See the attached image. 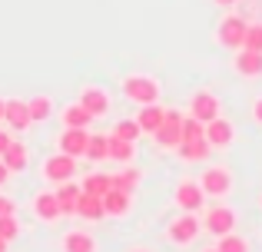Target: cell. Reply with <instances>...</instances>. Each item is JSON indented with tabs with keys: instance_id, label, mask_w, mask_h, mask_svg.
Returning <instances> with one entry per match:
<instances>
[{
	"instance_id": "1",
	"label": "cell",
	"mask_w": 262,
	"mask_h": 252,
	"mask_svg": "<svg viewBox=\"0 0 262 252\" xmlns=\"http://www.w3.org/2000/svg\"><path fill=\"white\" fill-rule=\"evenodd\" d=\"M120 90H123V97H126L129 103L146 106V103H160L163 86H160V80L149 77V73H129V77H123Z\"/></svg>"
},
{
	"instance_id": "2",
	"label": "cell",
	"mask_w": 262,
	"mask_h": 252,
	"mask_svg": "<svg viewBox=\"0 0 262 252\" xmlns=\"http://www.w3.org/2000/svg\"><path fill=\"white\" fill-rule=\"evenodd\" d=\"M40 176H43L47 186H60V182H67V179L77 176V159L67 156V153H53V156H47V159L40 163Z\"/></svg>"
},
{
	"instance_id": "3",
	"label": "cell",
	"mask_w": 262,
	"mask_h": 252,
	"mask_svg": "<svg viewBox=\"0 0 262 252\" xmlns=\"http://www.w3.org/2000/svg\"><path fill=\"white\" fill-rule=\"evenodd\" d=\"M199 233H203V219H196V213H179L166 226V239L173 246H189V242H196Z\"/></svg>"
},
{
	"instance_id": "4",
	"label": "cell",
	"mask_w": 262,
	"mask_h": 252,
	"mask_svg": "<svg viewBox=\"0 0 262 252\" xmlns=\"http://www.w3.org/2000/svg\"><path fill=\"white\" fill-rule=\"evenodd\" d=\"M246 27H249V24H246L239 13H229V17H223V20H219V27H216L219 47H226V50H243Z\"/></svg>"
},
{
	"instance_id": "5",
	"label": "cell",
	"mask_w": 262,
	"mask_h": 252,
	"mask_svg": "<svg viewBox=\"0 0 262 252\" xmlns=\"http://www.w3.org/2000/svg\"><path fill=\"white\" fill-rule=\"evenodd\" d=\"M153 140H156L160 149H176L179 143H183V113H179V110H166V117H163V123L156 126Z\"/></svg>"
},
{
	"instance_id": "6",
	"label": "cell",
	"mask_w": 262,
	"mask_h": 252,
	"mask_svg": "<svg viewBox=\"0 0 262 252\" xmlns=\"http://www.w3.org/2000/svg\"><path fill=\"white\" fill-rule=\"evenodd\" d=\"M173 202L183 213H199L203 209V202H206V193H203V186H199V179H179L176 182V189H173Z\"/></svg>"
},
{
	"instance_id": "7",
	"label": "cell",
	"mask_w": 262,
	"mask_h": 252,
	"mask_svg": "<svg viewBox=\"0 0 262 252\" xmlns=\"http://www.w3.org/2000/svg\"><path fill=\"white\" fill-rule=\"evenodd\" d=\"M199 186H203L206 196L223 199V196L232 193V173L226 166H209V169H203V176H199Z\"/></svg>"
},
{
	"instance_id": "8",
	"label": "cell",
	"mask_w": 262,
	"mask_h": 252,
	"mask_svg": "<svg viewBox=\"0 0 262 252\" xmlns=\"http://www.w3.org/2000/svg\"><path fill=\"white\" fill-rule=\"evenodd\" d=\"M236 219L239 216H236L232 206H212V209H206V216H203V229L219 239V236H226V233H236Z\"/></svg>"
},
{
	"instance_id": "9",
	"label": "cell",
	"mask_w": 262,
	"mask_h": 252,
	"mask_svg": "<svg viewBox=\"0 0 262 252\" xmlns=\"http://www.w3.org/2000/svg\"><path fill=\"white\" fill-rule=\"evenodd\" d=\"M86 143H90V129H86V126H63V133L57 136L60 153L73 156V159L86 156Z\"/></svg>"
},
{
	"instance_id": "10",
	"label": "cell",
	"mask_w": 262,
	"mask_h": 252,
	"mask_svg": "<svg viewBox=\"0 0 262 252\" xmlns=\"http://www.w3.org/2000/svg\"><path fill=\"white\" fill-rule=\"evenodd\" d=\"M219 113H223V103H219L216 93L196 90V93L189 97V117H196V120H203V123H209V120L219 117Z\"/></svg>"
},
{
	"instance_id": "11",
	"label": "cell",
	"mask_w": 262,
	"mask_h": 252,
	"mask_svg": "<svg viewBox=\"0 0 262 252\" xmlns=\"http://www.w3.org/2000/svg\"><path fill=\"white\" fill-rule=\"evenodd\" d=\"M203 136H206V143H209L212 149H229L232 140H236V126H232L229 120L219 113L216 120H209V123H206V133Z\"/></svg>"
},
{
	"instance_id": "12",
	"label": "cell",
	"mask_w": 262,
	"mask_h": 252,
	"mask_svg": "<svg viewBox=\"0 0 262 252\" xmlns=\"http://www.w3.org/2000/svg\"><path fill=\"white\" fill-rule=\"evenodd\" d=\"M33 216H37L40 222H57L60 216H63V209H60V199H57V189H40L37 196H33Z\"/></svg>"
},
{
	"instance_id": "13",
	"label": "cell",
	"mask_w": 262,
	"mask_h": 252,
	"mask_svg": "<svg viewBox=\"0 0 262 252\" xmlns=\"http://www.w3.org/2000/svg\"><path fill=\"white\" fill-rule=\"evenodd\" d=\"M33 120H30V110H27V100L20 97H10L4 100V126L13 129V133H20V129H27Z\"/></svg>"
},
{
	"instance_id": "14",
	"label": "cell",
	"mask_w": 262,
	"mask_h": 252,
	"mask_svg": "<svg viewBox=\"0 0 262 252\" xmlns=\"http://www.w3.org/2000/svg\"><path fill=\"white\" fill-rule=\"evenodd\" d=\"M129 206H133V193H126V189L110 186L106 193H103V213H106L110 219H123V216L129 213Z\"/></svg>"
},
{
	"instance_id": "15",
	"label": "cell",
	"mask_w": 262,
	"mask_h": 252,
	"mask_svg": "<svg viewBox=\"0 0 262 252\" xmlns=\"http://www.w3.org/2000/svg\"><path fill=\"white\" fill-rule=\"evenodd\" d=\"M77 100L93 113V120H100V117L110 113V93L103 90V86H83V90L77 93Z\"/></svg>"
},
{
	"instance_id": "16",
	"label": "cell",
	"mask_w": 262,
	"mask_h": 252,
	"mask_svg": "<svg viewBox=\"0 0 262 252\" xmlns=\"http://www.w3.org/2000/svg\"><path fill=\"white\" fill-rule=\"evenodd\" d=\"M96 239L86 233V229H67L60 236V252H96Z\"/></svg>"
},
{
	"instance_id": "17",
	"label": "cell",
	"mask_w": 262,
	"mask_h": 252,
	"mask_svg": "<svg viewBox=\"0 0 262 252\" xmlns=\"http://www.w3.org/2000/svg\"><path fill=\"white\" fill-rule=\"evenodd\" d=\"M236 73L239 77H246V80H256L262 77V53L259 50H239L236 53Z\"/></svg>"
},
{
	"instance_id": "18",
	"label": "cell",
	"mask_w": 262,
	"mask_h": 252,
	"mask_svg": "<svg viewBox=\"0 0 262 252\" xmlns=\"http://www.w3.org/2000/svg\"><path fill=\"white\" fill-rule=\"evenodd\" d=\"M176 153H179V159H183V163H206V159H209V153H212V146L206 143V136H203V140H186V143H179Z\"/></svg>"
},
{
	"instance_id": "19",
	"label": "cell",
	"mask_w": 262,
	"mask_h": 252,
	"mask_svg": "<svg viewBox=\"0 0 262 252\" xmlns=\"http://www.w3.org/2000/svg\"><path fill=\"white\" fill-rule=\"evenodd\" d=\"M77 216L83 222H100L103 216V196H90V193H80V199H77Z\"/></svg>"
},
{
	"instance_id": "20",
	"label": "cell",
	"mask_w": 262,
	"mask_h": 252,
	"mask_svg": "<svg viewBox=\"0 0 262 252\" xmlns=\"http://www.w3.org/2000/svg\"><path fill=\"white\" fill-rule=\"evenodd\" d=\"M53 189H57V199H60L63 216H77V199H80V193H83V186H77L73 179H67V182H60V186H53Z\"/></svg>"
},
{
	"instance_id": "21",
	"label": "cell",
	"mask_w": 262,
	"mask_h": 252,
	"mask_svg": "<svg viewBox=\"0 0 262 252\" xmlns=\"http://www.w3.org/2000/svg\"><path fill=\"white\" fill-rule=\"evenodd\" d=\"M60 123L63 126H90L93 123V113H90L80 100H73V103H67L63 110H60Z\"/></svg>"
},
{
	"instance_id": "22",
	"label": "cell",
	"mask_w": 262,
	"mask_h": 252,
	"mask_svg": "<svg viewBox=\"0 0 262 252\" xmlns=\"http://www.w3.org/2000/svg\"><path fill=\"white\" fill-rule=\"evenodd\" d=\"M0 159L7 163V169H10V173H20V169H27V159H30V149H27V143L13 140L10 146H7V153L0 156Z\"/></svg>"
},
{
	"instance_id": "23",
	"label": "cell",
	"mask_w": 262,
	"mask_h": 252,
	"mask_svg": "<svg viewBox=\"0 0 262 252\" xmlns=\"http://www.w3.org/2000/svg\"><path fill=\"white\" fill-rule=\"evenodd\" d=\"M163 117H166V110H163L160 103H146V106H140V113H136V123H140L143 133H156V126L163 123Z\"/></svg>"
},
{
	"instance_id": "24",
	"label": "cell",
	"mask_w": 262,
	"mask_h": 252,
	"mask_svg": "<svg viewBox=\"0 0 262 252\" xmlns=\"http://www.w3.org/2000/svg\"><path fill=\"white\" fill-rule=\"evenodd\" d=\"M27 110H30V120L33 123H47L53 117V100L47 93H37V97L27 100Z\"/></svg>"
},
{
	"instance_id": "25",
	"label": "cell",
	"mask_w": 262,
	"mask_h": 252,
	"mask_svg": "<svg viewBox=\"0 0 262 252\" xmlns=\"http://www.w3.org/2000/svg\"><path fill=\"white\" fill-rule=\"evenodd\" d=\"M133 156H136V143L120 140V136H110V159L113 163L126 166V163H133Z\"/></svg>"
},
{
	"instance_id": "26",
	"label": "cell",
	"mask_w": 262,
	"mask_h": 252,
	"mask_svg": "<svg viewBox=\"0 0 262 252\" xmlns=\"http://www.w3.org/2000/svg\"><path fill=\"white\" fill-rule=\"evenodd\" d=\"M86 159H93V163L110 159V136H103V133H90V143H86Z\"/></svg>"
},
{
	"instance_id": "27",
	"label": "cell",
	"mask_w": 262,
	"mask_h": 252,
	"mask_svg": "<svg viewBox=\"0 0 262 252\" xmlns=\"http://www.w3.org/2000/svg\"><path fill=\"white\" fill-rule=\"evenodd\" d=\"M143 182V173L140 169H133L126 163V169H120V173L113 176V186H120V189H126V193H136V186Z\"/></svg>"
},
{
	"instance_id": "28",
	"label": "cell",
	"mask_w": 262,
	"mask_h": 252,
	"mask_svg": "<svg viewBox=\"0 0 262 252\" xmlns=\"http://www.w3.org/2000/svg\"><path fill=\"white\" fill-rule=\"evenodd\" d=\"M110 186H113V176H106V173H90L83 179V193L90 196H103Z\"/></svg>"
},
{
	"instance_id": "29",
	"label": "cell",
	"mask_w": 262,
	"mask_h": 252,
	"mask_svg": "<svg viewBox=\"0 0 262 252\" xmlns=\"http://www.w3.org/2000/svg\"><path fill=\"white\" fill-rule=\"evenodd\" d=\"M216 249L219 252H249V242H246L243 236H236V233H226V236H219Z\"/></svg>"
},
{
	"instance_id": "30",
	"label": "cell",
	"mask_w": 262,
	"mask_h": 252,
	"mask_svg": "<svg viewBox=\"0 0 262 252\" xmlns=\"http://www.w3.org/2000/svg\"><path fill=\"white\" fill-rule=\"evenodd\" d=\"M113 136H120V140H129V143H136L143 136V129L136 120H120V123L113 126Z\"/></svg>"
},
{
	"instance_id": "31",
	"label": "cell",
	"mask_w": 262,
	"mask_h": 252,
	"mask_svg": "<svg viewBox=\"0 0 262 252\" xmlns=\"http://www.w3.org/2000/svg\"><path fill=\"white\" fill-rule=\"evenodd\" d=\"M203 133H206V123H203V120L183 117V143L186 140H203Z\"/></svg>"
},
{
	"instance_id": "32",
	"label": "cell",
	"mask_w": 262,
	"mask_h": 252,
	"mask_svg": "<svg viewBox=\"0 0 262 252\" xmlns=\"http://www.w3.org/2000/svg\"><path fill=\"white\" fill-rule=\"evenodd\" d=\"M243 50H259L262 53V24H249V27H246Z\"/></svg>"
},
{
	"instance_id": "33",
	"label": "cell",
	"mask_w": 262,
	"mask_h": 252,
	"mask_svg": "<svg viewBox=\"0 0 262 252\" xmlns=\"http://www.w3.org/2000/svg\"><path fill=\"white\" fill-rule=\"evenodd\" d=\"M17 236H20V222H17V216H0V239L13 242Z\"/></svg>"
},
{
	"instance_id": "34",
	"label": "cell",
	"mask_w": 262,
	"mask_h": 252,
	"mask_svg": "<svg viewBox=\"0 0 262 252\" xmlns=\"http://www.w3.org/2000/svg\"><path fill=\"white\" fill-rule=\"evenodd\" d=\"M0 216H17V206L10 196H0Z\"/></svg>"
},
{
	"instance_id": "35",
	"label": "cell",
	"mask_w": 262,
	"mask_h": 252,
	"mask_svg": "<svg viewBox=\"0 0 262 252\" xmlns=\"http://www.w3.org/2000/svg\"><path fill=\"white\" fill-rule=\"evenodd\" d=\"M10 143H13V129H4V126H0V156L7 153V146H10Z\"/></svg>"
},
{
	"instance_id": "36",
	"label": "cell",
	"mask_w": 262,
	"mask_h": 252,
	"mask_svg": "<svg viewBox=\"0 0 262 252\" xmlns=\"http://www.w3.org/2000/svg\"><path fill=\"white\" fill-rule=\"evenodd\" d=\"M252 120H256V123H262V97L252 100Z\"/></svg>"
},
{
	"instance_id": "37",
	"label": "cell",
	"mask_w": 262,
	"mask_h": 252,
	"mask_svg": "<svg viewBox=\"0 0 262 252\" xmlns=\"http://www.w3.org/2000/svg\"><path fill=\"white\" fill-rule=\"evenodd\" d=\"M10 176H13V173H10V169H7V163H4V159H0V186H4V182H7V179H10Z\"/></svg>"
},
{
	"instance_id": "38",
	"label": "cell",
	"mask_w": 262,
	"mask_h": 252,
	"mask_svg": "<svg viewBox=\"0 0 262 252\" xmlns=\"http://www.w3.org/2000/svg\"><path fill=\"white\" fill-rule=\"evenodd\" d=\"M212 4H219V7H232L236 0H212Z\"/></svg>"
},
{
	"instance_id": "39",
	"label": "cell",
	"mask_w": 262,
	"mask_h": 252,
	"mask_svg": "<svg viewBox=\"0 0 262 252\" xmlns=\"http://www.w3.org/2000/svg\"><path fill=\"white\" fill-rule=\"evenodd\" d=\"M7 249H10V242H7V239H0V252H7Z\"/></svg>"
},
{
	"instance_id": "40",
	"label": "cell",
	"mask_w": 262,
	"mask_h": 252,
	"mask_svg": "<svg viewBox=\"0 0 262 252\" xmlns=\"http://www.w3.org/2000/svg\"><path fill=\"white\" fill-rule=\"evenodd\" d=\"M0 123H4V97H0Z\"/></svg>"
},
{
	"instance_id": "41",
	"label": "cell",
	"mask_w": 262,
	"mask_h": 252,
	"mask_svg": "<svg viewBox=\"0 0 262 252\" xmlns=\"http://www.w3.org/2000/svg\"><path fill=\"white\" fill-rule=\"evenodd\" d=\"M126 252H149V249H143V246H136V249H126Z\"/></svg>"
},
{
	"instance_id": "42",
	"label": "cell",
	"mask_w": 262,
	"mask_h": 252,
	"mask_svg": "<svg viewBox=\"0 0 262 252\" xmlns=\"http://www.w3.org/2000/svg\"><path fill=\"white\" fill-rule=\"evenodd\" d=\"M206 252H219V249H206Z\"/></svg>"
},
{
	"instance_id": "43",
	"label": "cell",
	"mask_w": 262,
	"mask_h": 252,
	"mask_svg": "<svg viewBox=\"0 0 262 252\" xmlns=\"http://www.w3.org/2000/svg\"><path fill=\"white\" fill-rule=\"evenodd\" d=\"M259 209H262V196H259Z\"/></svg>"
}]
</instances>
